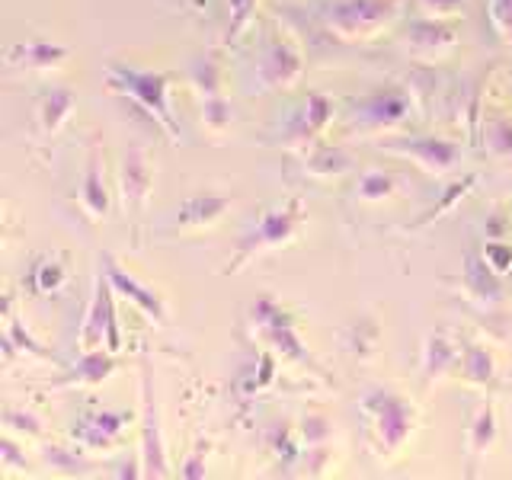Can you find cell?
I'll use <instances>...</instances> for the list:
<instances>
[{
    "instance_id": "cell-1",
    "label": "cell",
    "mask_w": 512,
    "mask_h": 480,
    "mask_svg": "<svg viewBox=\"0 0 512 480\" xmlns=\"http://www.w3.org/2000/svg\"><path fill=\"white\" fill-rule=\"evenodd\" d=\"M106 87L132 103L144 119H151L173 144H180V125L170 109V90L173 77L164 71H138L128 64H109L106 68Z\"/></svg>"
},
{
    "instance_id": "cell-2",
    "label": "cell",
    "mask_w": 512,
    "mask_h": 480,
    "mask_svg": "<svg viewBox=\"0 0 512 480\" xmlns=\"http://www.w3.org/2000/svg\"><path fill=\"white\" fill-rule=\"evenodd\" d=\"M301 228H304L301 196H288L285 202L266 208V212L260 215V221L240 237L231 266H224V276H237V272H244L253 260H260L263 253H276L288 244H295Z\"/></svg>"
},
{
    "instance_id": "cell-3",
    "label": "cell",
    "mask_w": 512,
    "mask_h": 480,
    "mask_svg": "<svg viewBox=\"0 0 512 480\" xmlns=\"http://www.w3.org/2000/svg\"><path fill=\"white\" fill-rule=\"evenodd\" d=\"M359 410L365 416L368 429H372V439L384 458L397 455L416 432V423H420V410H416L413 400H407L404 394H397L391 388L365 391L359 400Z\"/></svg>"
},
{
    "instance_id": "cell-4",
    "label": "cell",
    "mask_w": 512,
    "mask_h": 480,
    "mask_svg": "<svg viewBox=\"0 0 512 480\" xmlns=\"http://www.w3.org/2000/svg\"><path fill=\"white\" fill-rule=\"evenodd\" d=\"M247 320H250V333L253 340L260 343L263 349H272L282 362L288 365H298V368H308V372H317V362L304 346L301 333H298V324L295 317L288 314L276 298H256L247 311Z\"/></svg>"
},
{
    "instance_id": "cell-5",
    "label": "cell",
    "mask_w": 512,
    "mask_h": 480,
    "mask_svg": "<svg viewBox=\"0 0 512 480\" xmlns=\"http://www.w3.org/2000/svg\"><path fill=\"white\" fill-rule=\"evenodd\" d=\"M400 13L404 0H336L324 10V26L343 42H368L388 32Z\"/></svg>"
},
{
    "instance_id": "cell-6",
    "label": "cell",
    "mask_w": 512,
    "mask_h": 480,
    "mask_svg": "<svg viewBox=\"0 0 512 480\" xmlns=\"http://www.w3.org/2000/svg\"><path fill=\"white\" fill-rule=\"evenodd\" d=\"M77 343L84 352L103 349V346L109 352L122 349V333H119V320H116V288H112L103 269L96 272V279H93V295L87 304L84 324H80Z\"/></svg>"
},
{
    "instance_id": "cell-7",
    "label": "cell",
    "mask_w": 512,
    "mask_h": 480,
    "mask_svg": "<svg viewBox=\"0 0 512 480\" xmlns=\"http://www.w3.org/2000/svg\"><path fill=\"white\" fill-rule=\"evenodd\" d=\"M378 148L384 154H397V157L413 160L416 167L429 176H436V180L455 173L461 164V144L455 138H442V135H413V138L397 135L388 141H378Z\"/></svg>"
},
{
    "instance_id": "cell-8",
    "label": "cell",
    "mask_w": 512,
    "mask_h": 480,
    "mask_svg": "<svg viewBox=\"0 0 512 480\" xmlns=\"http://www.w3.org/2000/svg\"><path fill=\"white\" fill-rule=\"evenodd\" d=\"M413 109H416L413 90L381 87V90H372L368 96H362L356 103V109H352V122H359L365 132L388 135V132H400V128L413 119Z\"/></svg>"
},
{
    "instance_id": "cell-9",
    "label": "cell",
    "mask_w": 512,
    "mask_h": 480,
    "mask_svg": "<svg viewBox=\"0 0 512 480\" xmlns=\"http://www.w3.org/2000/svg\"><path fill=\"white\" fill-rule=\"evenodd\" d=\"M154 196V170L144 148H128L119 167V205L132 231L141 234Z\"/></svg>"
},
{
    "instance_id": "cell-10",
    "label": "cell",
    "mask_w": 512,
    "mask_h": 480,
    "mask_svg": "<svg viewBox=\"0 0 512 480\" xmlns=\"http://www.w3.org/2000/svg\"><path fill=\"white\" fill-rule=\"evenodd\" d=\"M336 116V106L327 93L320 90H311L304 96L301 109L292 116V122L285 125L282 132V148L292 151V154H308L317 148V138L327 132V125L333 122Z\"/></svg>"
},
{
    "instance_id": "cell-11",
    "label": "cell",
    "mask_w": 512,
    "mask_h": 480,
    "mask_svg": "<svg viewBox=\"0 0 512 480\" xmlns=\"http://www.w3.org/2000/svg\"><path fill=\"white\" fill-rule=\"evenodd\" d=\"M135 423V413L128 410H87L71 426V442L87 452L109 455L122 445V436Z\"/></svg>"
},
{
    "instance_id": "cell-12",
    "label": "cell",
    "mask_w": 512,
    "mask_h": 480,
    "mask_svg": "<svg viewBox=\"0 0 512 480\" xmlns=\"http://www.w3.org/2000/svg\"><path fill=\"white\" fill-rule=\"evenodd\" d=\"M141 474L144 477H167L170 464L164 452V432H160V413L154 397L151 368H141Z\"/></svg>"
},
{
    "instance_id": "cell-13",
    "label": "cell",
    "mask_w": 512,
    "mask_h": 480,
    "mask_svg": "<svg viewBox=\"0 0 512 480\" xmlns=\"http://www.w3.org/2000/svg\"><path fill=\"white\" fill-rule=\"evenodd\" d=\"M461 295L468 298L471 308H477L480 314L487 317H500L503 314V285H500V276L490 269V263L484 260V253L480 250H468L461 263Z\"/></svg>"
},
{
    "instance_id": "cell-14",
    "label": "cell",
    "mask_w": 512,
    "mask_h": 480,
    "mask_svg": "<svg viewBox=\"0 0 512 480\" xmlns=\"http://www.w3.org/2000/svg\"><path fill=\"white\" fill-rule=\"evenodd\" d=\"M256 77H260V90H276V93L292 90L304 77V55L288 32H276L272 36Z\"/></svg>"
},
{
    "instance_id": "cell-15",
    "label": "cell",
    "mask_w": 512,
    "mask_h": 480,
    "mask_svg": "<svg viewBox=\"0 0 512 480\" xmlns=\"http://www.w3.org/2000/svg\"><path fill=\"white\" fill-rule=\"evenodd\" d=\"M103 272L109 276V282H112V288H116V295L119 298H125V301H132L135 308L151 320V324H157V327H167L170 324V311H167V301L160 298V292L154 285H144L141 279H135L132 272H125L112 256L106 253L103 256Z\"/></svg>"
},
{
    "instance_id": "cell-16",
    "label": "cell",
    "mask_w": 512,
    "mask_h": 480,
    "mask_svg": "<svg viewBox=\"0 0 512 480\" xmlns=\"http://www.w3.org/2000/svg\"><path fill=\"white\" fill-rule=\"evenodd\" d=\"M458 48V32L445 20L420 16L407 29V52L416 61H445Z\"/></svg>"
},
{
    "instance_id": "cell-17",
    "label": "cell",
    "mask_w": 512,
    "mask_h": 480,
    "mask_svg": "<svg viewBox=\"0 0 512 480\" xmlns=\"http://www.w3.org/2000/svg\"><path fill=\"white\" fill-rule=\"evenodd\" d=\"M0 352H4V365L10 368L16 362V356H26V359H42V362H52V365H64L52 349H45L36 336H32L23 320L16 317L13 311V295H4V333H0Z\"/></svg>"
},
{
    "instance_id": "cell-18",
    "label": "cell",
    "mask_w": 512,
    "mask_h": 480,
    "mask_svg": "<svg viewBox=\"0 0 512 480\" xmlns=\"http://www.w3.org/2000/svg\"><path fill=\"white\" fill-rule=\"evenodd\" d=\"M77 205L80 215L87 221H106L109 215V189H106V167H103V148L100 141H90V154H87V170H84V183L77 192Z\"/></svg>"
},
{
    "instance_id": "cell-19",
    "label": "cell",
    "mask_w": 512,
    "mask_h": 480,
    "mask_svg": "<svg viewBox=\"0 0 512 480\" xmlns=\"http://www.w3.org/2000/svg\"><path fill=\"white\" fill-rule=\"evenodd\" d=\"M461 362V343L452 340L448 330H432L423 340V359H420V381L423 388L442 381L445 375H455Z\"/></svg>"
},
{
    "instance_id": "cell-20",
    "label": "cell",
    "mask_w": 512,
    "mask_h": 480,
    "mask_svg": "<svg viewBox=\"0 0 512 480\" xmlns=\"http://www.w3.org/2000/svg\"><path fill=\"white\" fill-rule=\"evenodd\" d=\"M119 368V359L116 352L109 349H93V352H84L80 362L68 365V372L61 378H55L48 388L52 391H64V388H96V384H103L112 372Z\"/></svg>"
},
{
    "instance_id": "cell-21",
    "label": "cell",
    "mask_w": 512,
    "mask_h": 480,
    "mask_svg": "<svg viewBox=\"0 0 512 480\" xmlns=\"http://www.w3.org/2000/svg\"><path fill=\"white\" fill-rule=\"evenodd\" d=\"M461 362H458V381L468 384V388H480V391H496L500 388V368H496V359L487 346H480L468 336H461Z\"/></svg>"
},
{
    "instance_id": "cell-22",
    "label": "cell",
    "mask_w": 512,
    "mask_h": 480,
    "mask_svg": "<svg viewBox=\"0 0 512 480\" xmlns=\"http://www.w3.org/2000/svg\"><path fill=\"white\" fill-rule=\"evenodd\" d=\"M68 48L64 45H52V42H42V39H32V42H16L7 48V64L10 68H23V71H55L68 61Z\"/></svg>"
},
{
    "instance_id": "cell-23",
    "label": "cell",
    "mask_w": 512,
    "mask_h": 480,
    "mask_svg": "<svg viewBox=\"0 0 512 480\" xmlns=\"http://www.w3.org/2000/svg\"><path fill=\"white\" fill-rule=\"evenodd\" d=\"M228 208H231L228 196L202 192V196H189L180 205V218H176V224H180L183 231H205V228H212L215 221H221Z\"/></svg>"
},
{
    "instance_id": "cell-24",
    "label": "cell",
    "mask_w": 512,
    "mask_h": 480,
    "mask_svg": "<svg viewBox=\"0 0 512 480\" xmlns=\"http://www.w3.org/2000/svg\"><path fill=\"white\" fill-rule=\"evenodd\" d=\"M77 96L68 87H52L48 93H42L39 109H36V122H39V135L42 138H55L64 122L74 116Z\"/></svg>"
},
{
    "instance_id": "cell-25",
    "label": "cell",
    "mask_w": 512,
    "mask_h": 480,
    "mask_svg": "<svg viewBox=\"0 0 512 480\" xmlns=\"http://www.w3.org/2000/svg\"><path fill=\"white\" fill-rule=\"evenodd\" d=\"M496 436H500V420H496V407L490 400L477 407V413L471 416V426H468V455L477 464L480 458H487L496 445Z\"/></svg>"
},
{
    "instance_id": "cell-26",
    "label": "cell",
    "mask_w": 512,
    "mask_h": 480,
    "mask_svg": "<svg viewBox=\"0 0 512 480\" xmlns=\"http://www.w3.org/2000/svg\"><path fill=\"white\" fill-rule=\"evenodd\" d=\"M266 445L272 458H276V474H292V468H298L301 461V439L295 436L292 426L276 423L266 432Z\"/></svg>"
},
{
    "instance_id": "cell-27",
    "label": "cell",
    "mask_w": 512,
    "mask_h": 480,
    "mask_svg": "<svg viewBox=\"0 0 512 480\" xmlns=\"http://www.w3.org/2000/svg\"><path fill=\"white\" fill-rule=\"evenodd\" d=\"M189 84L196 87L199 96H218L224 84V64L215 52L196 55L189 64Z\"/></svg>"
},
{
    "instance_id": "cell-28",
    "label": "cell",
    "mask_w": 512,
    "mask_h": 480,
    "mask_svg": "<svg viewBox=\"0 0 512 480\" xmlns=\"http://www.w3.org/2000/svg\"><path fill=\"white\" fill-rule=\"evenodd\" d=\"M474 183H477V176L474 173H468L464 180H458V183H452V186H445V192H442V199L429 208V215H423V218H416L413 224H407V231H420V228H429L432 221H439V218H445V215H452L455 212V205L468 196V192L474 189Z\"/></svg>"
},
{
    "instance_id": "cell-29",
    "label": "cell",
    "mask_w": 512,
    "mask_h": 480,
    "mask_svg": "<svg viewBox=\"0 0 512 480\" xmlns=\"http://www.w3.org/2000/svg\"><path fill=\"white\" fill-rule=\"evenodd\" d=\"M29 282L39 295H58L68 285V266L61 263V256H39L29 272Z\"/></svg>"
},
{
    "instance_id": "cell-30",
    "label": "cell",
    "mask_w": 512,
    "mask_h": 480,
    "mask_svg": "<svg viewBox=\"0 0 512 480\" xmlns=\"http://www.w3.org/2000/svg\"><path fill=\"white\" fill-rule=\"evenodd\" d=\"M343 343L346 349L352 352V356H359V359H372L378 346H381V327H378V320L375 317H362L356 320L346 333H343Z\"/></svg>"
},
{
    "instance_id": "cell-31",
    "label": "cell",
    "mask_w": 512,
    "mask_h": 480,
    "mask_svg": "<svg viewBox=\"0 0 512 480\" xmlns=\"http://www.w3.org/2000/svg\"><path fill=\"white\" fill-rule=\"evenodd\" d=\"M352 167V160L340 148H317L304 160V173L314 176V180H333V176H343Z\"/></svg>"
},
{
    "instance_id": "cell-32",
    "label": "cell",
    "mask_w": 512,
    "mask_h": 480,
    "mask_svg": "<svg viewBox=\"0 0 512 480\" xmlns=\"http://www.w3.org/2000/svg\"><path fill=\"white\" fill-rule=\"evenodd\" d=\"M77 448V445H74ZM74 448H64V445H42V458L45 464L52 468L55 474H64V477H84L90 474L93 464L80 458Z\"/></svg>"
},
{
    "instance_id": "cell-33",
    "label": "cell",
    "mask_w": 512,
    "mask_h": 480,
    "mask_svg": "<svg viewBox=\"0 0 512 480\" xmlns=\"http://www.w3.org/2000/svg\"><path fill=\"white\" fill-rule=\"evenodd\" d=\"M480 141L484 148L496 157V160H512V122L503 116L484 119V128H480Z\"/></svg>"
},
{
    "instance_id": "cell-34",
    "label": "cell",
    "mask_w": 512,
    "mask_h": 480,
    "mask_svg": "<svg viewBox=\"0 0 512 480\" xmlns=\"http://www.w3.org/2000/svg\"><path fill=\"white\" fill-rule=\"evenodd\" d=\"M256 10H260V0H228V26H224V45H234L244 32L253 26Z\"/></svg>"
},
{
    "instance_id": "cell-35",
    "label": "cell",
    "mask_w": 512,
    "mask_h": 480,
    "mask_svg": "<svg viewBox=\"0 0 512 480\" xmlns=\"http://www.w3.org/2000/svg\"><path fill=\"white\" fill-rule=\"evenodd\" d=\"M397 183H400L397 176L384 173V170H365L356 183V196L362 202H384L397 192Z\"/></svg>"
},
{
    "instance_id": "cell-36",
    "label": "cell",
    "mask_w": 512,
    "mask_h": 480,
    "mask_svg": "<svg viewBox=\"0 0 512 480\" xmlns=\"http://www.w3.org/2000/svg\"><path fill=\"white\" fill-rule=\"evenodd\" d=\"M234 122V106L224 100V93L218 96H202V125L208 135H224Z\"/></svg>"
},
{
    "instance_id": "cell-37",
    "label": "cell",
    "mask_w": 512,
    "mask_h": 480,
    "mask_svg": "<svg viewBox=\"0 0 512 480\" xmlns=\"http://www.w3.org/2000/svg\"><path fill=\"white\" fill-rule=\"evenodd\" d=\"M298 439H301V448L330 445L333 442V423L324 413H304L301 423H298Z\"/></svg>"
},
{
    "instance_id": "cell-38",
    "label": "cell",
    "mask_w": 512,
    "mask_h": 480,
    "mask_svg": "<svg viewBox=\"0 0 512 480\" xmlns=\"http://www.w3.org/2000/svg\"><path fill=\"white\" fill-rule=\"evenodd\" d=\"M4 429L10 432V436H23V439H32V442H39L45 436L42 420L36 413L13 410V407H4Z\"/></svg>"
},
{
    "instance_id": "cell-39",
    "label": "cell",
    "mask_w": 512,
    "mask_h": 480,
    "mask_svg": "<svg viewBox=\"0 0 512 480\" xmlns=\"http://www.w3.org/2000/svg\"><path fill=\"white\" fill-rule=\"evenodd\" d=\"M29 471V458L10 432L0 436V474L4 477H13V474H26Z\"/></svg>"
},
{
    "instance_id": "cell-40",
    "label": "cell",
    "mask_w": 512,
    "mask_h": 480,
    "mask_svg": "<svg viewBox=\"0 0 512 480\" xmlns=\"http://www.w3.org/2000/svg\"><path fill=\"white\" fill-rule=\"evenodd\" d=\"M487 20L493 36L503 45H512V0H487Z\"/></svg>"
},
{
    "instance_id": "cell-41",
    "label": "cell",
    "mask_w": 512,
    "mask_h": 480,
    "mask_svg": "<svg viewBox=\"0 0 512 480\" xmlns=\"http://www.w3.org/2000/svg\"><path fill=\"white\" fill-rule=\"evenodd\" d=\"M330 461H333V448L330 445H308V448H301L298 468H301V474H308V477H320V474H327Z\"/></svg>"
},
{
    "instance_id": "cell-42",
    "label": "cell",
    "mask_w": 512,
    "mask_h": 480,
    "mask_svg": "<svg viewBox=\"0 0 512 480\" xmlns=\"http://www.w3.org/2000/svg\"><path fill=\"white\" fill-rule=\"evenodd\" d=\"M484 260L490 263V269L496 272V276H509L512 272V244H506V240H490V244L484 247Z\"/></svg>"
},
{
    "instance_id": "cell-43",
    "label": "cell",
    "mask_w": 512,
    "mask_h": 480,
    "mask_svg": "<svg viewBox=\"0 0 512 480\" xmlns=\"http://www.w3.org/2000/svg\"><path fill=\"white\" fill-rule=\"evenodd\" d=\"M420 16H432V20H452V16L464 13V0H416Z\"/></svg>"
},
{
    "instance_id": "cell-44",
    "label": "cell",
    "mask_w": 512,
    "mask_h": 480,
    "mask_svg": "<svg viewBox=\"0 0 512 480\" xmlns=\"http://www.w3.org/2000/svg\"><path fill=\"white\" fill-rule=\"evenodd\" d=\"M205 458H208V439H199L196 442V448L186 455V461H183V477L186 480H202L205 477Z\"/></svg>"
},
{
    "instance_id": "cell-45",
    "label": "cell",
    "mask_w": 512,
    "mask_h": 480,
    "mask_svg": "<svg viewBox=\"0 0 512 480\" xmlns=\"http://www.w3.org/2000/svg\"><path fill=\"white\" fill-rule=\"evenodd\" d=\"M506 231H509V224H506V218H503V215H493V218L487 221V237L503 240V237H506Z\"/></svg>"
}]
</instances>
